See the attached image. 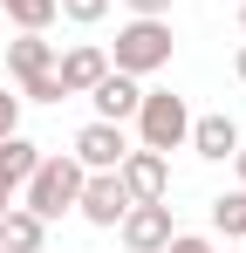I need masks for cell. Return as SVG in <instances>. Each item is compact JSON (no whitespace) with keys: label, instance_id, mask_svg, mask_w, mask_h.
<instances>
[{"label":"cell","instance_id":"obj_24","mask_svg":"<svg viewBox=\"0 0 246 253\" xmlns=\"http://www.w3.org/2000/svg\"><path fill=\"white\" fill-rule=\"evenodd\" d=\"M233 7H240V0H233Z\"/></svg>","mask_w":246,"mask_h":253},{"label":"cell","instance_id":"obj_9","mask_svg":"<svg viewBox=\"0 0 246 253\" xmlns=\"http://www.w3.org/2000/svg\"><path fill=\"white\" fill-rule=\"evenodd\" d=\"M103 76H110V55H103L96 42H76L69 55H55V83L69 89V96H89Z\"/></svg>","mask_w":246,"mask_h":253},{"label":"cell","instance_id":"obj_12","mask_svg":"<svg viewBox=\"0 0 246 253\" xmlns=\"http://www.w3.org/2000/svg\"><path fill=\"white\" fill-rule=\"evenodd\" d=\"M0 253H48V219H35V212L14 199V206L0 212Z\"/></svg>","mask_w":246,"mask_h":253},{"label":"cell","instance_id":"obj_15","mask_svg":"<svg viewBox=\"0 0 246 253\" xmlns=\"http://www.w3.org/2000/svg\"><path fill=\"white\" fill-rule=\"evenodd\" d=\"M0 7H7V21H14L21 35H48V28L62 21V14H55V0H0Z\"/></svg>","mask_w":246,"mask_h":253},{"label":"cell","instance_id":"obj_14","mask_svg":"<svg viewBox=\"0 0 246 253\" xmlns=\"http://www.w3.org/2000/svg\"><path fill=\"white\" fill-rule=\"evenodd\" d=\"M212 233L219 240H246V185H233V192L212 199Z\"/></svg>","mask_w":246,"mask_h":253},{"label":"cell","instance_id":"obj_3","mask_svg":"<svg viewBox=\"0 0 246 253\" xmlns=\"http://www.w3.org/2000/svg\"><path fill=\"white\" fill-rule=\"evenodd\" d=\"M7 76L21 83V103H62L69 96L55 83V42L48 35H14L7 42Z\"/></svg>","mask_w":246,"mask_h":253},{"label":"cell","instance_id":"obj_18","mask_svg":"<svg viewBox=\"0 0 246 253\" xmlns=\"http://www.w3.org/2000/svg\"><path fill=\"white\" fill-rule=\"evenodd\" d=\"M7 130H21V96L0 89V137H7Z\"/></svg>","mask_w":246,"mask_h":253},{"label":"cell","instance_id":"obj_6","mask_svg":"<svg viewBox=\"0 0 246 253\" xmlns=\"http://www.w3.org/2000/svg\"><path fill=\"white\" fill-rule=\"evenodd\" d=\"M117 233H123V253H164V240L178 226H171V206L164 199H144V206H130L117 219Z\"/></svg>","mask_w":246,"mask_h":253},{"label":"cell","instance_id":"obj_10","mask_svg":"<svg viewBox=\"0 0 246 253\" xmlns=\"http://www.w3.org/2000/svg\"><path fill=\"white\" fill-rule=\"evenodd\" d=\"M89 103H96V117H103V124H130V117H137V103H144V83H137V76H123V69H110L103 83L89 89Z\"/></svg>","mask_w":246,"mask_h":253},{"label":"cell","instance_id":"obj_5","mask_svg":"<svg viewBox=\"0 0 246 253\" xmlns=\"http://www.w3.org/2000/svg\"><path fill=\"white\" fill-rule=\"evenodd\" d=\"M117 178H123V192H130V206H144V199H171V158H164V151L130 144L123 165H117Z\"/></svg>","mask_w":246,"mask_h":253},{"label":"cell","instance_id":"obj_23","mask_svg":"<svg viewBox=\"0 0 246 253\" xmlns=\"http://www.w3.org/2000/svg\"><path fill=\"white\" fill-rule=\"evenodd\" d=\"M240 28H246V0H240Z\"/></svg>","mask_w":246,"mask_h":253},{"label":"cell","instance_id":"obj_8","mask_svg":"<svg viewBox=\"0 0 246 253\" xmlns=\"http://www.w3.org/2000/svg\"><path fill=\"white\" fill-rule=\"evenodd\" d=\"M76 212L89 219V226H117L123 212H130L123 178H117V171H82V199H76Z\"/></svg>","mask_w":246,"mask_h":253},{"label":"cell","instance_id":"obj_20","mask_svg":"<svg viewBox=\"0 0 246 253\" xmlns=\"http://www.w3.org/2000/svg\"><path fill=\"white\" fill-rule=\"evenodd\" d=\"M233 76H240V83H246V42H240V55H233Z\"/></svg>","mask_w":246,"mask_h":253},{"label":"cell","instance_id":"obj_2","mask_svg":"<svg viewBox=\"0 0 246 253\" xmlns=\"http://www.w3.org/2000/svg\"><path fill=\"white\" fill-rule=\"evenodd\" d=\"M171 21H151V14H130L117 28V48H103L110 55V69H123V76H158V69H171Z\"/></svg>","mask_w":246,"mask_h":253},{"label":"cell","instance_id":"obj_11","mask_svg":"<svg viewBox=\"0 0 246 253\" xmlns=\"http://www.w3.org/2000/svg\"><path fill=\"white\" fill-rule=\"evenodd\" d=\"M192 151H199L205 165H226L233 151H240V124L226 117V110H212V117H192V137H185Z\"/></svg>","mask_w":246,"mask_h":253},{"label":"cell","instance_id":"obj_17","mask_svg":"<svg viewBox=\"0 0 246 253\" xmlns=\"http://www.w3.org/2000/svg\"><path fill=\"white\" fill-rule=\"evenodd\" d=\"M164 253H219V247H212L205 233H171V240H164Z\"/></svg>","mask_w":246,"mask_h":253},{"label":"cell","instance_id":"obj_1","mask_svg":"<svg viewBox=\"0 0 246 253\" xmlns=\"http://www.w3.org/2000/svg\"><path fill=\"white\" fill-rule=\"evenodd\" d=\"M14 199L35 212V219L55 226V219H62V212H76V199H82V165L69 158V151H55V158L41 151V165L21 178V192H14Z\"/></svg>","mask_w":246,"mask_h":253},{"label":"cell","instance_id":"obj_7","mask_svg":"<svg viewBox=\"0 0 246 253\" xmlns=\"http://www.w3.org/2000/svg\"><path fill=\"white\" fill-rule=\"evenodd\" d=\"M123 151H130V137H123V124H103V117H89V124L76 130V144H69V158H76L82 171H117Z\"/></svg>","mask_w":246,"mask_h":253},{"label":"cell","instance_id":"obj_19","mask_svg":"<svg viewBox=\"0 0 246 253\" xmlns=\"http://www.w3.org/2000/svg\"><path fill=\"white\" fill-rule=\"evenodd\" d=\"M130 14H151V21H171V0H130Z\"/></svg>","mask_w":246,"mask_h":253},{"label":"cell","instance_id":"obj_22","mask_svg":"<svg viewBox=\"0 0 246 253\" xmlns=\"http://www.w3.org/2000/svg\"><path fill=\"white\" fill-rule=\"evenodd\" d=\"M7 206H14V185H7V178H0V212H7Z\"/></svg>","mask_w":246,"mask_h":253},{"label":"cell","instance_id":"obj_21","mask_svg":"<svg viewBox=\"0 0 246 253\" xmlns=\"http://www.w3.org/2000/svg\"><path fill=\"white\" fill-rule=\"evenodd\" d=\"M233 165H240V185H246V137H240V151H233Z\"/></svg>","mask_w":246,"mask_h":253},{"label":"cell","instance_id":"obj_4","mask_svg":"<svg viewBox=\"0 0 246 253\" xmlns=\"http://www.w3.org/2000/svg\"><path fill=\"white\" fill-rule=\"evenodd\" d=\"M137 144L144 151H185V137H192V110H185V96H171V89H144V103H137Z\"/></svg>","mask_w":246,"mask_h":253},{"label":"cell","instance_id":"obj_13","mask_svg":"<svg viewBox=\"0 0 246 253\" xmlns=\"http://www.w3.org/2000/svg\"><path fill=\"white\" fill-rule=\"evenodd\" d=\"M35 165H41V144H28L21 130H7V137H0V178L21 192V178H28Z\"/></svg>","mask_w":246,"mask_h":253},{"label":"cell","instance_id":"obj_16","mask_svg":"<svg viewBox=\"0 0 246 253\" xmlns=\"http://www.w3.org/2000/svg\"><path fill=\"white\" fill-rule=\"evenodd\" d=\"M55 14L76 28H96V21H110V0H55Z\"/></svg>","mask_w":246,"mask_h":253}]
</instances>
